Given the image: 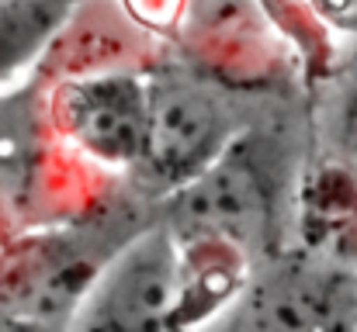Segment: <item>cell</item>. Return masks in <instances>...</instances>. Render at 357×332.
I'll list each match as a JSON object with an SVG mask.
<instances>
[{"mask_svg":"<svg viewBox=\"0 0 357 332\" xmlns=\"http://www.w3.org/2000/svg\"><path fill=\"white\" fill-rule=\"evenodd\" d=\"M281 142L274 132L243 128L212 166L170 194L163 221L177 235L215 239L250 263L288 249L295 166Z\"/></svg>","mask_w":357,"mask_h":332,"instance_id":"cell-1","label":"cell"},{"mask_svg":"<svg viewBox=\"0 0 357 332\" xmlns=\"http://www.w3.org/2000/svg\"><path fill=\"white\" fill-rule=\"evenodd\" d=\"M215 312L177 232L156 221L91 274L63 332H198Z\"/></svg>","mask_w":357,"mask_h":332,"instance_id":"cell-2","label":"cell"},{"mask_svg":"<svg viewBox=\"0 0 357 332\" xmlns=\"http://www.w3.org/2000/svg\"><path fill=\"white\" fill-rule=\"evenodd\" d=\"M198 332H357V267L288 246L253 263Z\"/></svg>","mask_w":357,"mask_h":332,"instance_id":"cell-3","label":"cell"},{"mask_svg":"<svg viewBox=\"0 0 357 332\" xmlns=\"http://www.w3.org/2000/svg\"><path fill=\"white\" fill-rule=\"evenodd\" d=\"M243 128L212 84L163 70L146 80V128L135 173H146L170 198L212 166Z\"/></svg>","mask_w":357,"mask_h":332,"instance_id":"cell-4","label":"cell"},{"mask_svg":"<svg viewBox=\"0 0 357 332\" xmlns=\"http://www.w3.org/2000/svg\"><path fill=\"white\" fill-rule=\"evenodd\" d=\"M312 139L326 166L357 177V45L323 87L312 114Z\"/></svg>","mask_w":357,"mask_h":332,"instance_id":"cell-5","label":"cell"},{"mask_svg":"<svg viewBox=\"0 0 357 332\" xmlns=\"http://www.w3.org/2000/svg\"><path fill=\"white\" fill-rule=\"evenodd\" d=\"M0 332H52L42 315H3Z\"/></svg>","mask_w":357,"mask_h":332,"instance_id":"cell-6","label":"cell"}]
</instances>
